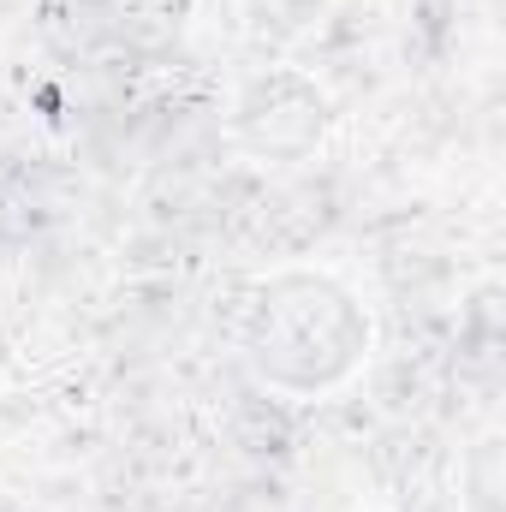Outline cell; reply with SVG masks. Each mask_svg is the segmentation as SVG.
<instances>
[{"mask_svg":"<svg viewBox=\"0 0 506 512\" xmlns=\"http://www.w3.org/2000/svg\"><path fill=\"white\" fill-rule=\"evenodd\" d=\"M328 126H334V102L298 66H274V72L251 78L233 102V143L251 161H268V167L310 161L322 149Z\"/></svg>","mask_w":506,"mask_h":512,"instance_id":"obj_2","label":"cell"},{"mask_svg":"<svg viewBox=\"0 0 506 512\" xmlns=\"http://www.w3.org/2000/svg\"><path fill=\"white\" fill-rule=\"evenodd\" d=\"M322 12H328V0H245V18L262 36H304Z\"/></svg>","mask_w":506,"mask_h":512,"instance_id":"obj_4","label":"cell"},{"mask_svg":"<svg viewBox=\"0 0 506 512\" xmlns=\"http://www.w3.org/2000/svg\"><path fill=\"white\" fill-rule=\"evenodd\" d=\"M376 346L364 298L328 268H274L245 310V364L268 393L322 399L346 387Z\"/></svg>","mask_w":506,"mask_h":512,"instance_id":"obj_1","label":"cell"},{"mask_svg":"<svg viewBox=\"0 0 506 512\" xmlns=\"http://www.w3.org/2000/svg\"><path fill=\"white\" fill-rule=\"evenodd\" d=\"M501 435H483L471 453H465V507L471 512H501Z\"/></svg>","mask_w":506,"mask_h":512,"instance_id":"obj_3","label":"cell"}]
</instances>
